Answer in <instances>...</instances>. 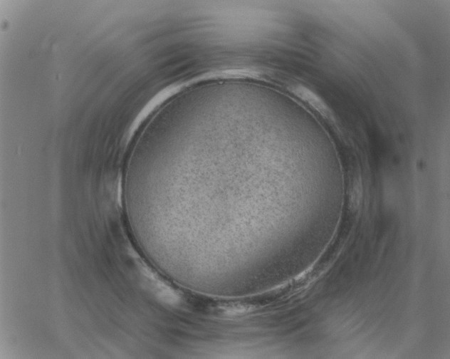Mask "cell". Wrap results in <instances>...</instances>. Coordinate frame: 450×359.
Returning a JSON list of instances; mask_svg holds the SVG:
<instances>
[{"mask_svg": "<svg viewBox=\"0 0 450 359\" xmlns=\"http://www.w3.org/2000/svg\"><path fill=\"white\" fill-rule=\"evenodd\" d=\"M289 92L301 100L313 110L331 124L335 125L336 120L333 111L325 102L312 90L301 84H293L288 87Z\"/></svg>", "mask_w": 450, "mask_h": 359, "instance_id": "cell-1", "label": "cell"}]
</instances>
